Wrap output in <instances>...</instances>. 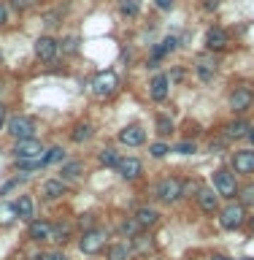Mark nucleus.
<instances>
[{"label": "nucleus", "instance_id": "nucleus-28", "mask_svg": "<svg viewBox=\"0 0 254 260\" xmlns=\"http://www.w3.org/2000/svg\"><path fill=\"white\" fill-rule=\"evenodd\" d=\"M68 236H70V225H52V241L65 244Z\"/></svg>", "mask_w": 254, "mask_h": 260}, {"label": "nucleus", "instance_id": "nucleus-4", "mask_svg": "<svg viewBox=\"0 0 254 260\" xmlns=\"http://www.w3.org/2000/svg\"><path fill=\"white\" fill-rule=\"evenodd\" d=\"M79 247L84 255H97L103 247H105V231H100V228H92V231H87L84 236H81Z\"/></svg>", "mask_w": 254, "mask_h": 260}, {"label": "nucleus", "instance_id": "nucleus-16", "mask_svg": "<svg viewBox=\"0 0 254 260\" xmlns=\"http://www.w3.org/2000/svg\"><path fill=\"white\" fill-rule=\"evenodd\" d=\"M198 203H200V209L206 211V214H214V211L219 209V192L203 187V190L198 192Z\"/></svg>", "mask_w": 254, "mask_h": 260}, {"label": "nucleus", "instance_id": "nucleus-46", "mask_svg": "<svg viewBox=\"0 0 254 260\" xmlns=\"http://www.w3.org/2000/svg\"><path fill=\"white\" fill-rule=\"evenodd\" d=\"M243 260H254V257H243Z\"/></svg>", "mask_w": 254, "mask_h": 260}, {"label": "nucleus", "instance_id": "nucleus-5", "mask_svg": "<svg viewBox=\"0 0 254 260\" xmlns=\"http://www.w3.org/2000/svg\"><path fill=\"white\" fill-rule=\"evenodd\" d=\"M214 187L216 192L222 195V198H235V192H238V184H235V174H230V171H216L214 174Z\"/></svg>", "mask_w": 254, "mask_h": 260}, {"label": "nucleus", "instance_id": "nucleus-36", "mask_svg": "<svg viewBox=\"0 0 254 260\" xmlns=\"http://www.w3.org/2000/svg\"><path fill=\"white\" fill-rule=\"evenodd\" d=\"M173 152H178V154H192V152H195V144H192V141H182V144L173 146Z\"/></svg>", "mask_w": 254, "mask_h": 260}, {"label": "nucleus", "instance_id": "nucleus-17", "mask_svg": "<svg viewBox=\"0 0 254 260\" xmlns=\"http://www.w3.org/2000/svg\"><path fill=\"white\" fill-rule=\"evenodd\" d=\"M41 195H44L46 201H57L65 195V182L62 179H49V182L41 187Z\"/></svg>", "mask_w": 254, "mask_h": 260}, {"label": "nucleus", "instance_id": "nucleus-10", "mask_svg": "<svg viewBox=\"0 0 254 260\" xmlns=\"http://www.w3.org/2000/svg\"><path fill=\"white\" fill-rule=\"evenodd\" d=\"M230 44V36H227L225 27H208L206 32V49L208 52H222Z\"/></svg>", "mask_w": 254, "mask_h": 260}, {"label": "nucleus", "instance_id": "nucleus-13", "mask_svg": "<svg viewBox=\"0 0 254 260\" xmlns=\"http://www.w3.org/2000/svg\"><path fill=\"white\" fill-rule=\"evenodd\" d=\"M235 174H254V149H243L233 154Z\"/></svg>", "mask_w": 254, "mask_h": 260}, {"label": "nucleus", "instance_id": "nucleus-7", "mask_svg": "<svg viewBox=\"0 0 254 260\" xmlns=\"http://www.w3.org/2000/svg\"><path fill=\"white\" fill-rule=\"evenodd\" d=\"M251 103H254L251 87H235V92L230 95V109H233L235 114H243V111L251 109Z\"/></svg>", "mask_w": 254, "mask_h": 260}, {"label": "nucleus", "instance_id": "nucleus-14", "mask_svg": "<svg viewBox=\"0 0 254 260\" xmlns=\"http://www.w3.org/2000/svg\"><path fill=\"white\" fill-rule=\"evenodd\" d=\"M168 89H170V79L165 76V73H157V76L149 81V95H152V101H165V98H168Z\"/></svg>", "mask_w": 254, "mask_h": 260}, {"label": "nucleus", "instance_id": "nucleus-21", "mask_svg": "<svg viewBox=\"0 0 254 260\" xmlns=\"http://www.w3.org/2000/svg\"><path fill=\"white\" fill-rule=\"evenodd\" d=\"M70 138H73L76 144L89 141V138H92V125H89V122H81V125H76V127H73V133H70Z\"/></svg>", "mask_w": 254, "mask_h": 260}, {"label": "nucleus", "instance_id": "nucleus-22", "mask_svg": "<svg viewBox=\"0 0 254 260\" xmlns=\"http://www.w3.org/2000/svg\"><path fill=\"white\" fill-rule=\"evenodd\" d=\"M81 171H84V166H81V162L76 160V162H65V166H62V171H60V179H62V182H65V179H68V182H73V179H79L81 176Z\"/></svg>", "mask_w": 254, "mask_h": 260}, {"label": "nucleus", "instance_id": "nucleus-30", "mask_svg": "<svg viewBox=\"0 0 254 260\" xmlns=\"http://www.w3.org/2000/svg\"><path fill=\"white\" fill-rule=\"evenodd\" d=\"M154 127H157L160 136H170V133H173V119H170V117H157V125H154Z\"/></svg>", "mask_w": 254, "mask_h": 260}, {"label": "nucleus", "instance_id": "nucleus-12", "mask_svg": "<svg viewBox=\"0 0 254 260\" xmlns=\"http://www.w3.org/2000/svg\"><path fill=\"white\" fill-rule=\"evenodd\" d=\"M117 171H119V176H122V179L133 182V179L141 176L143 166H141V160H138V157H122V160H119V166H117Z\"/></svg>", "mask_w": 254, "mask_h": 260}, {"label": "nucleus", "instance_id": "nucleus-15", "mask_svg": "<svg viewBox=\"0 0 254 260\" xmlns=\"http://www.w3.org/2000/svg\"><path fill=\"white\" fill-rule=\"evenodd\" d=\"M146 141V130L138 127V125H130L125 130H119V144H127V146H141Z\"/></svg>", "mask_w": 254, "mask_h": 260}, {"label": "nucleus", "instance_id": "nucleus-45", "mask_svg": "<svg viewBox=\"0 0 254 260\" xmlns=\"http://www.w3.org/2000/svg\"><path fill=\"white\" fill-rule=\"evenodd\" d=\"M249 138H251V144H254V127L249 130Z\"/></svg>", "mask_w": 254, "mask_h": 260}, {"label": "nucleus", "instance_id": "nucleus-34", "mask_svg": "<svg viewBox=\"0 0 254 260\" xmlns=\"http://www.w3.org/2000/svg\"><path fill=\"white\" fill-rule=\"evenodd\" d=\"M149 152H152V157H157V160H160V157H165V154L170 152V146H168V144H152V146H149Z\"/></svg>", "mask_w": 254, "mask_h": 260}, {"label": "nucleus", "instance_id": "nucleus-27", "mask_svg": "<svg viewBox=\"0 0 254 260\" xmlns=\"http://www.w3.org/2000/svg\"><path fill=\"white\" fill-rule=\"evenodd\" d=\"M16 219V209L11 203H0V225H11Z\"/></svg>", "mask_w": 254, "mask_h": 260}, {"label": "nucleus", "instance_id": "nucleus-33", "mask_svg": "<svg viewBox=\"0 0 254 260\" xmlns=\"http://www.w3.org/2000/svg\"><path fill=\"white\" fill-rule=\"evenodd\" d=\"M62 52H68V54H76L79 52V38L76 36H68L62 41Z\"/></svg>", "mask_w": 254, "mask_h": 260}, {"label": "nucleus", "instance_id": "nucleus-24", "mask_svg": "<svg viewBox=\"0 0 254 260\" xmlns=\"http://www.w3.org/2000/svg\"><path fill=\"white\" fill-rule=\"evenodd\" d=\"M62 146H52V149H46L44 154H41V162H44V166H52V162H60L62 160Z\"/></svg>", "mask_w": 254, "mask_h": 260}, {"label": "nucleus", "instance_id": "nucleus-20", "mask_svg": "<svg viewBox=\"0 0 254 260\" xmlns=\"http://www.w3.org/2000/svg\"><path fill=\"white\" fill-rule=\"evenodd\" d=\"M249 125H246V122H227V125H225V138H246L249 136Z\"/></svg>", "mask_w": 254, "mask_h": 260}, {"label": "nucleus", "instance_id": "nucleus-32", "mask_svg": "<svg viewBox=\"0 0 254 260\" xmlns=\"http://www.w3.org/2000/svg\"><path fill=\"white\" fill-rule=\"evenodd\" d=\"M241 203L243 206H254V184H246L241 190Z\"/></svg>", "mask_w": 254, "mask_h": 260}, {"label": "nucleus", "instance_id": "nucleus-44", "mask_svg": "<svg viewBox=\"0 0 254 260\" xmlns=\"http://www.w3.org/2000/svg\"><path fill=\"white\" fill-rule=\"evenodd\" d=\"M211 260H233V257H227V255H214Z\"/></svg>", "mask_w": 254, "mask_h": 260}, {"label": "nucleus", "instance_id": "nucleus-1", "mask_svg": "<svg viewBox=\"0 0 254 260\" xmlns=\"http://www.w3.org/2000/svg\"><path fill=\"white\" fill-rule=\"evenodd\" d=\"M246 222V211H243V203H227V206L219 211V225L225 231H235Z\"/></svg>", "mask_w": 254, "mask_h": 260}, {"label": "nucleus", "instance_id": "nucleus-6", "mask_svg": "<svg viewBox=\"0 0 254 260\" xmlns=\"http://www.w3.org/2000/svg\"><path fill=\"white\" fill-rule=\"evenodd\" d=\"M14 154H16V160H35L44 154V146H41L35 138H22V141H16Z\"/></svg>", "mask_w": 254, "mask_h": 260}, {"label": "nucleus", "instance_id": "nucleus-31", "mask_svg": "<svg viewBox=\"0 0 254 260\" xmlns=\"http://www.w3.org/2000/svg\"><path fill=\"white\" fill-rule=\"evenodd\" d=\"M141 231V225L135 222V219H127V222H122V233L130 236V239H135V233Z\"/></svg>", "mask_w": 254, "mask_h": 260}, {"label": "nucleus", "instance_id": "nucleus-35", "mask_svg": "<svg viewBox=\"0 0 254 260\" xmlns=\"http://www.w3.org/2000/svg\"><path fill=\"white\" fill-rule=\"evenodd\" d=\"M79 225H81V231H92V228H95V217L92 214H81V219H79Z\"/></svg>", "mask_w": 254, "mask_h": 260}, {"label": "nucleus", "instance_id": "nucleus-38", "mask_svg": "<svg viewBox=\"0 0 254 260\" xmlns=\"http://www.w3.org/2000/svg\"><path fill=\"white\" fill-rule=\"evenodd\" d=\"M38 260H68V257H65V252H60V249H52V252H46V255H41Z\"/></svg>", "mask_w": 254, "mask_h": 260}, {"label": "nucleus", "instance_id": "nucleus-18", "mask_svg": "<svg viewBox=\"0 0 254 260\" xmlns=\"http://www.w3.org/2000/svg\"><path fill=\"white\" fill-rule=\"evenodd\" d=\"M135 222L141 225V228H152V225H157V219H160V211L157 209H152V206H141L135 211Z\"/></svg>", "mask_w": 254, "mask_h": 260}, {"label": "nucleus", "instance_id": "nucleus-42", "mask_svg": "<svg viewBox=\"0 0 254 260\" xmlns=\"http://www.w3.org/2000/svg\"><path fill=\"white\" fill-rule=\"evenodd\" d=\"M6 119H8V114H6V106H0V127L6 125Z\"/></svg>", "mask_w": 254, "mask_h": 260}, {"label": "nucleus", "instance_id": "nucleus-25", "mask_svg": "<svg viewBox=\"0 0 254 260\" xmlns=\"http://www.w3.org/2000/svg\"><path fill=\"white\" fill-rule=\"evenodd\" d=\"M130 247L127 244H111L108 247V260H127Z\"/></svg>", "mask_w": 254, "mask_h": 260}, {"label": "nucleus", "instance_id": "nucleus-19", "mask_svg": "<svg viewBox=\"0 0 254 260\" xmlns=\"http://www.w3.org/2000/svg\"><path fill=\"white\" fill-rule=\"evenodd\" d=\"M30 239L32 241H52V225L49 222H30Z\"/></svg>", "mask_w": 254, "mask_h": 260}, {"label": "nucleus", "instance_id": "nucleus-2", "mask_svg": "<svg viewBox=\"0 0 254 260\" xmlns=\"http://www.w3.org/2000/svg\"><path fill=\"white\" fill-rule=\"evenodd\" d=\"M6 130L16 138V141H22V138H35V122L30 117H19V114L11 119H6Z\"/></svg>", "mask_w": 254, "mask_h": 260}, {"label": "nucleus", "instance_id": "nucleus-26", "mask_svg": "<svg viewBox=\"0 0 254 260\" xmlns=\"http://www.w3.org/2000/svg\"><path fill=\"white\" fill-rule=\"evenodd\" d=\"M97 160H100V166H105V168H111V166H119V154L114 152V149H103L100 154H97Z\"/></svg>", "mask_w": 254, "mask_h": 260}, {"label": "nucleus", "instance_id": "nucleus-23", "mask_svg": "<svg viewBox=\"0 0 254 260\" xmlns=\"http://www.w3.org/2000/svg\"><path fill=\"white\" fill-rule=\"evenodd\" d=\"M14 209H16V217H22V219H30L32 217V201L27 198V195H22V198L14 203Z\"/></svg>", "mask_w": 254, "mask_h": 260}, {"label": "nucleus", "instance_id": "nucleus-41", "mask_svg": "<svg viewBox=\"0 0 254 260\" xmlns=\"http://www.w3.org/2000/svg\"><path fill=\"white\" fill-rule=\"evenodd\" d=\"M6 22H8V8H6L3 3H0V27H3Z\"/></svg>", "mask_w": 254, "mask_h": 260}, {"label": "nucleus", "instance_id": "nucleus-40", "mask_svg": "<svg viewBox=\"0 0 254 260\" xmlns=\"http://www.w3.org/2000/svg\"><path fill=\"white\" fill-rule=\"evenodd\" d=\"M57 19H60V11H54V14H49V16H46V19H44V22L49 24V27H54V24H57Z\"/></svg>", "mask_w": 254, "mask_h": 260}, {"label": "nucleus", "instance_id": "nucleus-9", "mask_svg": "<svg viewBox=\"0 0 254 260\" xmlns=\"http://www.w3.org/2000/svg\"><path fill=\"white\" fill-rule=\"evenodd\" d=\"M157 198L165 201V203H176L182 198V182H178V179H162L157 184Z\"/></svg>", "mask_w": 254, "mask_h": 260}, {"label": "nucleus", "instance_id": "nucleus-39", "mask_svg": "<svg viewBox=\"0 0 254 260\" xmlns=\"http://www.w3.org/2000/svg\"><path fill=\"white\" fill-rule=\"evenodd\" d=\"M154 6H157L160 11H170V8L176 6V0H154Z\"/></svg>", "mask_w": 254, "mask_h": 260}, {"label": "nucleus", "instance_id": "nucleus-43", "mask_svg": "<svg viewBox=\"0 0 254 260\" xmlns=\"http://www.w3.org/2000/svg\"><path fill=\"white\" fill-rule=\"evenodd\" d=\"M203 6H206V11H211V8H216V6H219V0H206Z\"/></svg>", "mask_w": 254, "mask_h": 260}, {"label": "nucleus", "instance_id": "nucleus-29", "mask_svg": "<svg viewBox=\"0 0 254 260\" xmlns=\"http://www.w3.org/2000/svg\"><path fill=\"white\" fill-rule=\"evenodd\" d=\"M119 11L125 16H138V11H141V3L138 0H122L119 3Z\"/></svg>", "mask_w": 254, "mask_h": 260}, {"label": "nucleus", "instance_id": "nucleus-37", "mask_svg": "<svg viewBox=\"0 0 254 260\" xmlns=\"http://www.w3.org/2000/svg\"><path fill=\"white\" fill-rule=\"evenodd\" d=\"M11 6L16 8V11H27V8L35 6V0H11Z\"/></svg>", "mask_w": 254, "mask_h": 260}, {"label": "nucleus", "instance_id": "nucleus-8", "mask_svg": "<svg viewBox=\"0 0 254 260\" xmlns=\"http://www.w3.org/2000/svg\"><path fill=\"white\" fill-rule=\"evenodd\" d=\"M57 52H60V44H57L54 38L41 36V38L35 41V57H38V60H44V62H54V60H57Z\"/></svg>", "mask_w": 254, "mask_h": 260}, {"label": "nucleus", "instance_id": "nucleus-11", "mask_svg": "<svg viewBox=\"0 0 254 260\" xmlns=\"http://www.w3.org/2000/svg\"><path fill=\"white\" fill-rule=\"evenodd\" d=\"M195 73H198L200 81H211L216 76V57H211V54L198 57V62H195Z\"/></svg>", "mask_w": 254, "mask_h": 260}, {"label": "nucleus", "instance_id": "nucleus-3", "mask_svg": "<svg viewBox=\"0 0 254 260\" xmlns=\"http://www.w3.org/2000/svg\"><path fill=\"white\" fill-rule=\"evenodd\" d=\"M117 89H119V79H117L114 71H103V73H97V76L92 79V92L97 98H111Z\"/></svg>", "mask_w": 254, "mask_h": 260}]
</instances>
